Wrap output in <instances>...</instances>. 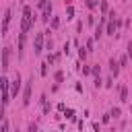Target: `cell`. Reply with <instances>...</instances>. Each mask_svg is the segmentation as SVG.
I'll use <instances>...</instances> for the list:
<instances>
[{
  "label": "cell",
  "mask_w": 132,
  "mask_h": 132,
  "mask_svg": "<svg viewBox=\"0 0 132 132\" xmlns=\"http://www.w3.org/2000/svg\"><path fill=\"white\" fill-rule=\"evenodd\" d=\"M87 50H89V52L93 50V39H87Z\"/></svg>",
  "instance_id": "21"
},
{
  "label": "cell",
  "mask_w": 132,
  "mask_h": 132,
  "mask_svg": "<svg viewBox=\"0 0 132 132\" xmlns=\"http://www.w3.org/2000/svg\"><path fill=\"white\" fill-rule=\"evenodd\" d=\"M2 132H8V120L6 118L2 120Z\"/></svg>",
  "instance_id": "16"
},
{
  "label": "cell",
  "mask_w": 132,
  "mask_h": 132,
  "mask_svg": "<svg viewBox=\"0 0 132 132\" xmlns=\"http://www.w3.org/2000/svg\"><path fill=\"white\" fill-rule=\"evenodd\" d=\"M120 113H122V111H120V107H113V109H111V116H116V118H118Z\"/></svg>",
  "instance_id": "19"
},
{
  "label": "cell",
  "mask_w": 132,
  "mask_h": 132,
  "mask_svg": "<svg viewBox=\"0 0 132 132\" xmlns=\"http://www.w3.org/2000/svg\"><path fill=\"white\" fill-rule=\"evenodd\" d=\"M130 113H132V105H130Z\"/></svg>",
  "instance_id": "25"
},
{
  "label": "cell",
  "mask_w": 132,
  "mask_h": 132,
  "mask_svg": "<svg viewBox=\"0 0 132 132\" xmlns=\"http://www.w3.org/2000/svg\"><path fill=\"white\" fill-rule=\"evenodd\" d=\"M126 62H128V58H126V56H122V60H120V66H126Z\"/></svg>",
  "instance_id": "22"
},
{
  "label": "cell",
  "mask_w": 132,
  "mask_h": 132,
  "mask_svg": "<svg viewBox=\"0 0 132 132\" xmlns=\"http://www.w3.org/2000/svg\"><path fill=\"white\" fill-rule=\"evenodd\" d=\"M37 132H39V130H37Z\"/></svg>",
  "instance_id": "28"
},
{
  "label": "cell",
  "mask_w": 132,
  "mask_h": 132,
  "mask_svg": "<svg viewBox=\"0 0 132 132\" xmlns=\"http://www.w3.org/2000/svg\"><path fill=\"white\" fill-rule=\"evenodd\" d=\"M120 101H128V89L126 87L120 89Z\"/></svg>",
  "instance_id": "12"
},
{
  "label": "cell",
  "mask_w": 132,
  "mask_h": 132,
  "mask_svg": "<svg viewBox=\"0 0 132 132\" xmlns=\"http://www.w3.org/2000/svg\"><path fill=\"white\" fill-rule=\"evenodd\" d=\"M109 116H111V113H105V116L101 118V122H103V124H105V122H109Z\"/></svg>",
  "instance_id": "23"
},
{
  "label": "cell",
  "mask_w": 132,
  "mask_h": 132,
  "mask_svg": "<svg viewBox=\"0 0 132 132\" xmlns=\"http://www.w3.org/2000/svg\"><path fill=\"white\" fill-rule=\"evenodd\" d=\"M58 25H60V19L54 16V19H52V29H58Z\"/></svg>",
  "instance_id": "14"
},
{
  "label": "cell",
  "mask_w": 132,
  "mask_h": 132,
  "mask_svg": "<svg viewBox=\"0 0 132 132\" xmlns=\"http://www.w3.org/2000/svg\"><path fill=\"white\" fill-rule=\"evenodd\" d=\"M33 25V8L31 6H23V23H21V31L27 33Z\"/></svg>",
  "instance_id": "1"
},
{
  "label": "cell",
  "mask_w": 132,
  "mask_h": 132,
  "mask_svg": "<svg viewBox=\"0 0 132 132\" xmlns=\"http://www.w3.org/2000/svg\"><path fill=\"white\" fill-rule=\"evenodd\" d=\"M109 66H111V74H116V76H118V72H120V66L116 64V60H109Z\"/></svg>",
  "instance_id": "11"
},
{
  "label": "cell",
  "mask_w": 132,
  "mask_h": 132,
  "mask_svg": "<svg viewBox=\"0 0 132 132\" xmlns=\"http://www.w3.org/2000/svg\"><path fill=\"white\" fill-rule=\"evenodd\" d=\"M39 72H41V76H45L47 74V64H41V70Z\"/></svg>",
  "instance_id": "17"
},
{
  "label": "cell",
  "mask_w": 132,
  "mask_h": 132,
  "mask_svg": "<svg viewBox=\"0 0 132 132\" xmlns=\"http://www.w3.org/2000/svg\"><path fill=\"white\" fill-rule=\"evenodd\" d=\"M23 52H25V33L21 31V35H19V56L23 58Z\"/></svg>",
  "instance_id": "8"
},
{
  "label": "cell",
  "mask_w": 132,
  "mask_h": 132,
  "mask_svg": "<svg viewBox=\"0 0 132 132\" xmlns=\"http://www.w3.org/2000/svg\"><path fill=\"white\" fill-rule=\"evenodd\" d=\"M128 56H132V41L128 43Z\"/></svg>",
  "instance_id": "24"
},
{
  "label": "cell",
  "mask_w": 132,
  "mask_h": 132,
  "mask_svg": "<svg viewBox=\"0 0 132 132\" xmlns=\"http://www.w3.org/2000/svg\"><path fill=\"white\" fill-rule=\"evenodd\" d=\"M10 16H12V10H10V8H6V12H4V16H2V35H6V33H8V25H10Z\"/></svg>",
  "instance_id": "4"
},
{
  "label": "cell",
  "mask_w": 132,
  "mask_h": 132,
  "mask_svg": "<svg viewBox=\"0 0 132 132\" xmlns=\"http://www.w3.org/2000/svg\"><path fill=\"white\" fill-rule=\"evenodd\" d=\"M50 16H52V4H47V6L43 8V16H41V21H43V23H47V21H50Z\"/></svg>",
  "instance_id": "9"
},
{
  "label": "cell",
  "mask_w": 132,
  "mask_h": 132,
  "mask_svg": "<svg viewBox=\"0 0 132 132\" xmlns=\"http://www.w3.org/2000/svg\"><path fill=\"white\" fill-rule=\"evenodd\" d=\"M8 62H10V47H4L2 50V70L4 72L8 70Z\"/></svg>",
  "instance_id": "5"
},
{
  "label": "cell",
  "mask_w": 132,
  "mask_h": 132,
  "mask_svg": "<svg viewBox=\"0 0 132 132\" xmlns=\"http://www.w3.org/2000/svg\"><path fill=\"white\" fill-rule=\"evenodd\" d=\"M87 52H89V50H82V47H80V50H78V58L85 60V58H87Z\"/></svg>",
  "instance_id": "15"
},
{
  "label": "cell",
  "mask_w": 132,
  "mask_h": 132,
  "mask_svg": "<svg viewBox=\"0 0 132 132\" xmlns=\"http://www.w3.org/2000/svg\"><path fill=\"white\" fill-rule=\"evenodd\" d=\"M101 33H103V25H99V27L95 29V39H99V37H101Z\"/></svg>",
  "instance_id": "13"
},
{
  "label": "cell",
  "mask_w": 132,
  "mask_h": 132,
  "mask_svg": "<svg viewBox=\"0 0 132 132\" xmlns=\"http://www.w3.org/2000/svg\"><path fill=\"white\" fill-rule=\"evenodd\" d=\"M0 82H2V105L6 107V105H8V101H10V95H12V93L8 91V85H10V82H8V78H6V76H2V78H0Z\"/></svg>",
  "instance_id": "2"
},
{
  "label": "cell",
  "mask_w": 132,
  "mask_h": 132,
  "mask_svg": "<svg viewBox=\"0 0 132 132\" xmlns=\"http://www.w3.org/2000/svg\"><path fill=\"white\" fill-rule=\"evenodd\" d=\"M19 91H21V74L16 72V76H14V80L10 82V93H12V95H16Z\"/></svg>",
  "instance_id": "6"
},
{
  "label": "cell",
  "mask_w": 132,
  "mask_h": 132,
  "mask_svg": "<svg viewBox=\"0 0 132 132\" xmlns=\"http://www.w3.org/2000/svg\"><path fill=\"white\" fill-rule=\"evenodd\" d=\"M41 47H43V33H37L35 35V54H41Z\"/></svg>",
  "instance_id": "7"
},
{
  "label": "cell",
  "mask_w": 132,
  "mask_h": 132,
  "mask_svg": "<svg viewBox=\"0 0 132 132\" xmlns=\"http://www.w3.org/2000/svg\"><path fill=\"white\" fill-rule=\"evenodd\" d=\"M62 78H64V74L58 70V72H56V80H58V82H62Z\"/></svg>",
  "instance_id": "18"
},
{
  "label": "cell",
  "mask_w": 132,
  "mask_h": 132,
  "mask_svg": "<svg viewBox=\"0 0 132 132\" xmlns=\"http://www.w3.org/2000/svg\"><path fill=\"white\" fill-rule=\"evenodd\" d=\"M116 27H118V21H113V19H111V21H109V25H107V33H109V35H116Z\"/></svg>",
  "instance_id": "10"
},
{
  "label": "cell",
  "mask_w": 132,
  "mask_h": 132,
  "mask_svg": "<svg viewBox=\"0 0 132 132\" xmlns=\"http://www.w3.org/2000/svg\"><path fill=\"white\" fill-rule=\"evenodd\" d=\"M101 12H107V2H105V0L101 2Z\"/></svg>",
  "instance_id": "20"
},
{
  "label": "cell",
  "mask_w": 132,
  "mask_h": 132,
  "mask_svg": "<svg viewBox=\"0 0 132 132\" xmlns=\"http://www.w3.org/2000/svg\"><path fill=\"white\" fill-rule=\"evenodd\" d=\"M31 89H33V76L29 78V82L25 85V93H23V105L31 103Z\"/></svg>",
  "instance_id": "3"
},
{
  "label": "cell",
  "mask_w": 132,
  "mask_h": 132,
  "mask_svg": "<svg viewBox=\"0 0 132 132\" xmlns=\"http://www.w3.org/2000/svg\"><path fill=\"white\" fill-rule=\"evenodd\" d=\"M21 2H25V0H21Z\"/></svg>",
  "instance_id": "27"
},
{
  "label": "cell",
  "mask_w": 132,
  "mask_h": 132,
  "mask_svg": "<svg viewBox=\"0 0 132 132\" xmlns=\"http://www.w3.org/2000/svg\"><path fill=\"white\" fill-rule=\"evenodd\" d=\"M14 132H19V130H14Z\"/></svg>",
  "instance_id": "26"
}]
</instances>
